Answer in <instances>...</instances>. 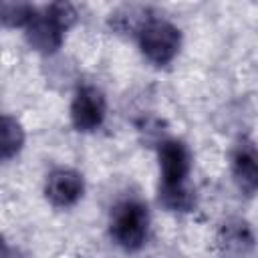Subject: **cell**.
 <instances>
[{
	"label": "cell",
	"mask_w": 258,
	"mask_h": 258,
	"mask_svg": "<svg viewBox=\"0 0 258 258\" xmlns=\"http://www.w3.org/2000/svg\"><path fill=\"white\" fill-rule=\"evenodd\" d=\"M83 187L85 185H83V177L79 171L60 167V169L50 171L46 185H44V194L52 206L69 208L77 204V200L83 196Z\"/></svg>",
	"instance_id": "6"
},
{
	"label": "cell",
	"mask_w": 258,
	"mask_h": 258,
	"mask_svg": "<svg viewBox=\"0 0 258 258\" xmlns=\"http://www.w3.org/2000/svg\"><path fill=\"white\" fill-rule=\"evenodd\" d=\"M0 258H16V256H14V252H12V250H10L2 240H0Z\"/></svg>",
	"instance_id": "11"
},
{
	"label": "cell",
	"mask_w": 258,
	"mask_h": 258,
	"mask_svg": "<svg viewBox=\"0 0 258 258\" xmlns=\"http://www.w3.org/2000/svg\"><path fill=\"white\" fill-rule=\"evenodd\" d=\"M75 16H77L75 8L67 2H54L46 6L42 12H36L32 20L26 24L28 44L42 54L54 52L60 46L62 34L71 26Z\"/></svg>",
	"instance_id": "2"
},
{
	"label": "cell",
	"mask_w": 258,
	"mask_h": 258,
	"mask_svg": "<svg viewBox=\"0 0 258 258\" xmlns=\"http://www.w3.org/2000/svg\"><path fill=\"white\" fill-rule=\"evenodd\" d=\"M218 246L222 258H246L254 248V236L248 222L232 220L224 224L218 236Z\"/></svg>",
	"instance_id": "7"
},
{
	"label": "cell",
	"mask_w": 258,
	"mask_h": 258,
	"mask_svg": "<svg viewBox=\"0 0 258 258\" xmlns=\"http://www.w3.org/2000/svg\"><path fill=\"white\" fill-rule=\"evenodd\" d=\"M34 14L36 8L28 2H0V22L10 28L26 26Z\"/></svg>",
	"instance_id": "10"
},
{
	"label": "cell",
	"mask_w": 258,
	"mask_h": 258,
	"mask_svg": "<svg viewBox=\"0 0 258 258\" xmlns=\"http://www.w3.org/2000/svg\"><path fill=\"white\" fill-rule=\"evenodd\" d=\"M159 167H161V187L159 202L169 210L187 212L194 206V194L185 185L191 169V155L183 141L167 139L159 147Z\"/></svg>",
	"instance_id": "1"
},
{
	"label": "cell",
	"mask_w": 258,
	"mask_h": 258,
	"mask_svg": "<svg viewBox=\"0 0 258 258\" xmlns=\"http://www.w3.org/2000/svg\"><path fill=\"white\" fill-rule=\"evenodd\" d=\"M24 145V129L14 117L0 115V161L14 157Z\"/></svg>",
	"instance_id": "9"
},
{
	"label": "cell",
	"mask_w": 258,
	"mask_h": 258,
	"mask_svg": "<svg viewBox=\"0 0 258 258\" xmlns=\"http://www.w3.org/2000/svg\"><path fill=\"white\" fill-rule=\"evenodd\" d=\"M149 214L147 208L137 200L119 204L111 218V236L125 250H139L147 236Z\"/></svg>",
	"instance_id": "4"
},
{
	"label": "cell",
	"mask_w": 258,
	"mask_h": 258,
	"mask_svg": "<svg viewBox=\"0 0 258 258\" xmlns=\"http://www.w3.org/2000/svg\"><path fill=\"white\" fill-rule=\"evenodd\" d=\"M234 177L238 187L246 194L252 196L258 187V155L256 147L250 139H242L234 151Z\"/></svg>",
	"instance_id": "8"
},
{
	"label": "cell",
	"mask_w": 258,
	"mask_h": 258,
	"mask_svg": "<svg viewBox=\"0 0 258 258\" xmlns=\"http://www.w3.org/2000/svg\"><path fill=\"white\" fill-rule=\"evenodd\" d=\"M139 48L145 54L147 60H151L157 67H163L167 62L173 60V56L179 50V42H181V34L179 30L167 22V20H159V18H149L145 20L139 30Z\"/></svg>",
	"instance_id": "3"
},
{
	"label": "cell",
	"mask_w": 258,
	"mask_h": 258,
	"mask_svg": "<svg viewBox=\"0 0 258 258\" xmlns=\"http://www.w3.org/2000/svg\"><path fill=\"white\" fill-rule=\"evenodd\" d=\"M105 97L97 87H81L71 105V119L77 131H95L105 119Z\"/></svg>",
	"instance_id": "5"
}]
</instances>
